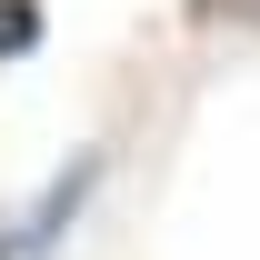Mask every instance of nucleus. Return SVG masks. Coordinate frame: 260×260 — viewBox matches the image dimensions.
Returning a JSON list of instances; mask_svg holds the SVG:
<instances>
[{"mask_svg": "<svg viewBox=\"0 0 260 260\" xmlns=\"http://www.w3.org/2000/svg\"><path fill=\"white\" fill-rule=\"evenodd\" d=\"M90 180H100V150H80V160L50 180V190L20 210V220H0V260H50L60 250V230L80 220V200H90Z\"/></svg>", "mask_w": 260, "mask_h": 260, "instance_id": "obj_1", "label": "nucleus"}, {"mask_svg": "<svg viewBox=\"0 0 260 260\" xmlns=\"http://www.w3.org/2000/svg\"><path fill=\"white\" fill-rule=\"evenodd\" d=\"M40 50V0H0V60Z\"/></svg>", "mask_w": 260, "mask_h": 260, "instance_id": "obj_2", "label": "nucleus"}]
</instances>
